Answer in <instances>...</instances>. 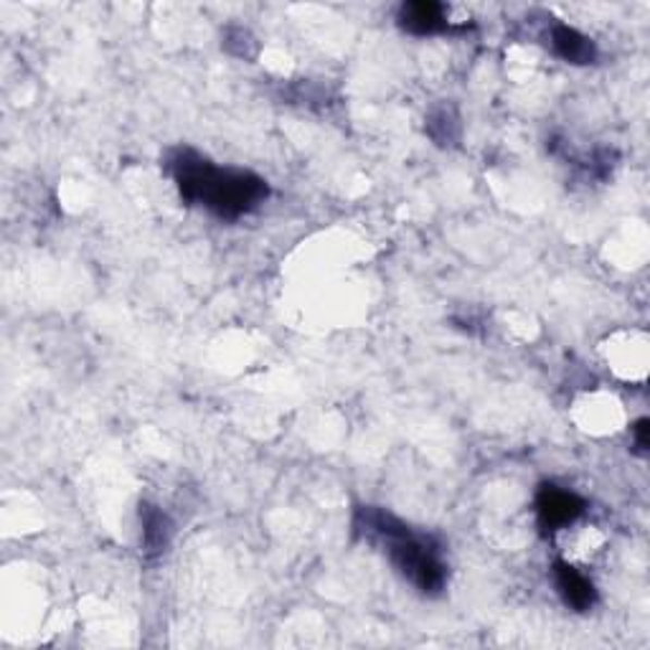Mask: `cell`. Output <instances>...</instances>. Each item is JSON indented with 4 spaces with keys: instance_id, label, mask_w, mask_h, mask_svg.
I'll return each instance as SVG.
<instances>
[{
    "instance_id": "cell-1",
    "label": "cell",
    "mask_w": 650,
    "mask_h": 650,
    "mask_svg": "<svg viewBox=\"0 0 650 650\" xmlns=\"http://www.w3.org/2000/svg\"><path fill=\"white\" fill-rule=\"evenodd\" d=\"M165 165L183 201L204 206L219 219H240L270 196V186L257 173L219 168L191 148L173 150Z\"/></svg>"
},
{
    "instance_id": "cell-2",
    "label": "cell",
    "mask_w": 650,
    "mask_h": 650,
    "mask_svg": "<svg viewBox=\"0 0 650 650\" xmlns=\"http://www.w3.org/2000/svg\"><path fill=\"white\" fill-rule=\"evenodd\" d=\"M354 534L371 544H379L404 579H409L422 594H440L447 582V567L440 547L432 537L415 534L402 518L379 506H358L354 514Z\"/></svg>"
},
{
    "instance_id": "cell-3",
    "label": "cell",
    "mask_w": 650,
    "mask_h": 650,
    "mask_svg": "<svg viewBox=\"0 0 650 650\" xmlns=\"http://www.w3.org/2000/svg\"><path fill=\"white\" fill-rule=\"evenodd\" d=\"M537 522L541 534H554L560 529H567L585 514V501L577 493L564 491V488L554 483H544L537 491Z\"/></svg>"
},
{
    "instance_id": "cell-4",
    "label": "cell",
    "mask_w": 650,
    "mask_h": 650,
    "mask_svg": "<svg viewBox=\"0 0 650 650\" xmlns=\"http://www.w3.org/2000/svg\"><path fill=\"white\" fill-rule=\"evenodd\" d=\"M554 582L556 590H560L562 600L567 602L572 610L577 613H587L598 605V590H594L592 579L585 577L577 567H572L567 562L554 564Z\"/></svg>"
},
{
    "instance_id": "cell-5",
    "label": "cell",
    "mask_w": 650,
    "mask_h": 650,
    "mask_svg": "<svg viewBox=\"0 0 650 650\" xmlns=\"http://www.w3.org/2000/svg\"><path fill=\"white\" fill-rule=\"evenodd\" d=\"M400 26L407 34L415 36H434L450 28L445 5L434 3V0H417V3H404L396 15Z\"/></svg>"
},
{
    "instance_id": "cell-6",
    "label": "cell",
    "mask_w": 650,
    "mask_h": 650,
    "mask_svg": "<svg viewBox=\"0 0 650 650\" xmlns=\"http://www.w3.org/2000/svg\"><path fill=\"white\" fill-rule=\"evenodd\" d=\"M549 46H552L556 57L577 66L592 64L598 59V46H594L592 38L579 34L577 28L567 26V23H554L549 28Z\"/></svg>"
},
{
    "instance_id": "cell-7",
    "label": "cell",
    "mask_w": 650,
    "mask_h": 650,
    "mask_svg": "<svg viewBox=\"0 0 650 650\" xmlns=\"http://www.w3.org/2000/svg\"><path fill=\"white\" fill-rule=\"evenodd\" d=\"M140 526H143V544L148 556L163 554L173 539V522L152 503H140Z\"/></svg>"
},
{
    "instance_id": "cell-8",
    "label": "cell",
    "mask_w": 650,
    "mask_h": 650,
    "mask_svg": "<svg viewBox=\"0 0 650 650\" xmlns=\"http://www.w3.org/2000/svg\"><path fill=\"white\" fill-rule=\"evenodd\" d=\"M427 133H430L432 140L442 145V148L453 145L457 140V135H461V122H457V114L453 110H447V107L434 110L430 118H427Z\"/></svg>"
},
{
    "instance_id": "cell-9",
    "label": "cell",
    "mask_w": 650,
    "mask_h": 650,
    "mask_svg": "<svg viewBox=\"0 0 650 650\" xmlns=\"http://www.w3.org/2000/svg\"><path fill=\"white\" fill-rule=\"evenodd\" d=\"M648 430H650V422H648L646 417L638 419L636 427H633V432H636V442H638L640 453H648Z\"/></svg>"
}]
</instances>
